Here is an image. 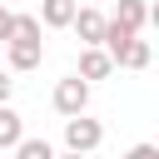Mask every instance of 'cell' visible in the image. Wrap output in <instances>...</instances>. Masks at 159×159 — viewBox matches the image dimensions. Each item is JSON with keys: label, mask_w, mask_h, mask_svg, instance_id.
Returning a JSON list of instances; mask_svg holds the SVG:
<instances>
[{"label": "cell", "mask_w": 159, "mask_h": 159, "mask_svg": "<svg viewBox=\"0 0 159 159\" xmlns=\"http://www.w3.org/2000/svg\"><path fill=\"white\" fill-rule=\"evenodd\" d=\"M5 50H10V70H40V60H45V45L40 40H5Z\"/></svg>", "instance_id": "obj_5"}, {"label": "cell", "mask_w": 159, "mask_h": 159, "mask_svg": "<svg viewBox=\"0 0 159 159\" xmlns=\"http://www.w3.org/2000/svg\"><path fill=\"white\" fill-rule=\"evenodd\" d=\"M15 159H55V144H50V139L20 134V139H15Z\"/></svg>", "instance_id": "obj_10"}, {"label": "cell", "mask_w": 159, "mask_h": 159, "mask_svg": "<svg viewBox=\"0 0 159 159\" xmlns=\"http://www.w3.org/2000/svg\"><path fill=\"white\" fill-rule=\"evenodd\" d=\"M119 159H159V144H134V149H124Z\"/></svg>", "instance_id": "obj_12"}, {"label": "cell", "mask_w": 159, "mask_h": 159, "mask_svg": "<svg viewBox=\"0 0 159 159\" xmlns=\"http://www.w3.org/2000/svg\"><path fill=\"white\" fill-rule=\"evenodd\" d=\"M5 40H10V10L0 5V45H5Z\"/></svg>", "instance_id": "obj_14"}, {"label": "cell", "mask_w": 159, "mask_h": 159, "mask_svg": "<svg viewBox=\"0 0 159 159\" xmlns=\"http://www.w3.org/2000/svg\"><path fill=\"white\" fill-rule=\"evenodd\" d=\"M10 94H15V80H10L5 70H0V104H10Z\"/></svg>", "instance_id": "obj_13"}, {"label": "cell", "mask_w": 159, "mask_h": 159, "mask_svg": "<svg viewBox=\"0 0 159 159\" xmlns=\"http://www.w3.org/2000/svg\"><path fill=\"white\" fill-rule=\"evenodd\" d=\"M109 75H114V60L104 55V45H84L80 50V80L94 84V80H109Z\"/></svg>", "instance_id": "obj_4"}, {"label": "cell", "mask_w": 159, "mask_h": 159, "mask_svg": "<svg viewBox=\"0 0 159 159\" xmlns=\"http://www.w3.org/2000/svg\"><path fill=\"white\" fill-rule=\"evenodd\" d=\"M109 20H119V25H124V30H144V25H149V20H154V10H149V5H144V0H119V10H114V15H109Z\"/></svg>", "instance_id": "obj_8"}, {"label": "cell", "mask_w": 159, "mask_h": 159, "mask_svg": "<svg viewBox=\"0 0 159 159\" xmlns=\"http://www.w3.org/2000/svg\"><path fill=\"white\" fill-rule=\"evenodd\" d=\"M55 159H89V154H75V149H65V154H55Z\"/></svg>", "instance_id": "obj_15"}, {"label": "cell", "mask_w": 159, "mask_h": 159, "mask_svg": "<svg viewBox=\"0 0 159 159\" xmlns=\"http://www.w3.org/2000/svg\"><path fill=\"white\" fill-rule=\"evenodd\" d=\"M75 10H80V0H40V25H50V30H70Z\"/></svg>", "instance_id": "obj_7"}, {"label": "cell", "mask_w": 159, "mask_h": 159, "mask_svg": "<svg viewBox=\"0 0 159 159\" xmlns=\"http://www.w3.org/2000/svg\"><path fill=\"white\" fill-rule=\"evenodd\" d=\"M99 45H104V55H109L119 70H144V65L154 60L149 40H139V30H124L119 20H104V35H99Z\"/></svg>", "instance_id": "obj_1"}, {"label": "cell", "mask_w": 159, "mask_h": 159, "mask_svg": "<svg viewBox=\"0 0 159 159\" xmlns=\"http://www.w3.org/2000/svg\"><path fill=\"white\" fill-rule=\"evenodd\" d=\"M55 109L60 114H80V109H89V80H80V75H70V80H60L55 84Z\"/></svg>", "instance_id": "obj_3"}, {"label": "cell", "mask_w": 159, "mask_h": 159, "mask_svg": "<svg viewBox=\"0 0 159 159\" xmlns=\"http://www.w3.org/2000/svg\"><path fill=\"white\" fill-rule=\"evenodd\" d=\"M10 40H40V15H10Z\"/></svg>", "instance_id": "obj_11"}, {"label": "cell", "mask_w": 159, "mask_h": 159, "mask_svg": "<svg viewBox=\"0 0 159 159\" xmlns=\"http://www.w3.org/2000/svg\"><path fill=\"white\" fill-rule=\"evenodd\" d=\"M99 144H104V124H99V119H89L84 109H80V114H65V149L94 154Z\"/></svg>", "instance_id": "obj_2"}, {"label": "cell", "mask_w": 159, "mask_h": 159, "mask_svg": "<svg viewBox=\"0 0 159 159\" xmlns=\"http://www.w3.org/2000/svg\"><path fill=\"white\" fill-rule=\"evenodd\" d=\"M70 30L80 35V45H99V35H104V15H99V10H89V5H80V10H75V20H70Z\"/></svg>", "instance_id": "obj_6"}, {"label": "cell", "mask_w": 159, "mask_h": 159, "mask_svg": "<svg viewBox=\"0 0 159 159\" xmlns=\"http://www.w3.org/2000/svg\"><path fill=\"white\" fill-rule=\"evenodd\" d=\"M20 134H25V119H20L10 104H0V149H15Z\"/></svg>", "instance_id": "obj_9"}]
</instances>
